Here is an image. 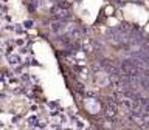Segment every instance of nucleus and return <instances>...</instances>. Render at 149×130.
<instances>
[{"instance_id":"1","label":"nucleus","mask_w":149,"mask_h":130,"mask_svg":"<svg viewBox=\"0 0 149 130\" xmlns=\"http://www.w3.org/2000/svg\"><path fill=\"white\" fill-rule=\"evenodd\" d=\"M121 71L126 76H138L141 73V65H140L138 59H126L121 62Z\"/></svg>"},{"instance_id":"2","label":"nucleus","mask_w":149,"mask_h":130,"mask_svg":"<svg viewBox=\"0 0 149 130\" xmlns=\"http://www.w3.org/2000/svg\"><path fill=\"white\" fill-rule=\"evenodd\" d=\"M64 26H65V25H64V23L59 20V22H54L53 25H51V30H53L54 32H59L61 30H64Z\"/></svg>"},{"instance_id":"3","label":"nucleus","mask_w":149,"mask_h":130,"mask_svg":"<svg viewBox=\"0 0 149 130\" xmlns=\"http://www.w3.org/2000/svg\"><path fill=\"white\" fill-rule=\"evenodd\" d=\"M68 34H70L72 39H79V37H81V30H79V28H73Z\"/></svg>"},{"instance_id":"4","label":"nucleus","mask_w":149,"mask_h":130,"mask_svg":"<svg viewBox=\"0 0 149 130\" xmlns=\"http://www.w3.org/2000/svg\"><path fill=\"white\" fill-rule=\"evenodd\" d=\"M9 62L13 65H16L17 62H20V57H17V56H9Z\"/></svg>"},{"instance_id":"5","label":"nucleus","mask_w":149,"mask_h":130,"mask_svg":"<svg viewBox=\"0 0 149 130\" xmlns=\"http://www.w3.org/2000/svg\"><path fill=\"white\" fill-rule=\"evenodd\" d=\"M33 26V22H25V28H31Z\"/></svg>"},{"instance_id":"6","label":"nucleus","mask_w":149,"mask_h":130,"mask_svg":"<svg viewBox=\"0 0 149 130\" xmlns=\"http://www.w3.org/2000/svg\"><path fill=\"white\" fill-rule=\"evenodd\" d=\"M0 127H2V122H0Z\"/></svg>"}]
</instances>
